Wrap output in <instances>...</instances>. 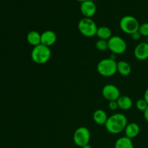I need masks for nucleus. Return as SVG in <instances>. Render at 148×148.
<instances>
[{
	"instance_id": "nucleus-9",
	"label": "nucleus",
	"mask_w": 148,
	"mask_h": 148,
	"mask_svg": "<svg viewBox=\"0 0 148 148\" xmlns=\"http://www.w3.org/2000/svg\"><path fill=\"white\" fill-rule=\"evenodd\" d=\"M96 10V4L92 0H86L83 2H81L80 12L84 17L91 18L92 16L95 15Z\"/></svg>"
},
{
	"instance_id": "nucleus-8",
	"label": "nucleus",
	"mask_w": 148,
	"mask_h": 148,
	"mask_svg": "<svg viewBox=\"0 0 148 148\" xmlns=\"http://www.w3.org/2000/svg\"><path fill=\"white\" fill-rule=\"evenodd\" d=\"M102 95L108 102L117 101L119 98L121 96L119 89L113 84H108L103 88Z\"/></svg>"
},
{
	"instance_id": "nucleus-21",
	"label": "nucleus",
	"mask_w": 148,
	"mask_h": 148,
	"mask_svg": "<svg viewBox=\"0 0 148 148\" xmlns=\"http://www.w3.org/2000/svg\"><path fill=\"white\" fill-rule=\"evenodd\" d=\"M139 32L142 35V36L148 37V23H145L140 25Z\"/></svg>"
},
{
	"instance_id": "nucleus-13",
	"label": "nucleus",
	"mask_w": 148,
	"mask_h": 148,
	"mask_svg": "<svg viewBox=\"0 0 148 148\" xmlns=\"http://www.w3.org/2000/svg\"><path fill=\"white\" fill-rule=\"evenodd\" d=\"M94 121L98 125H105L108 120V116L106 112L102 109H97L92 115Z\"/></svg>"
},
{
	"instance_id": "nucleus-22",
	"label": "nucleus",
	"mask_w": 148,
	"mask_h": 148,
	"mask_svg": "<svg viewBox=\"0 0 148 148\" xmlns=\"http://www.w3.org/2000/svg\"><path fill=\"white\" fill-rule=\"evenodd\" d=\"M108 107H109V108L111 111H116V110H117V108H119L117 101H110L109 103H108Z\"/></svg>"
},
{
	"instance_id": "nucleus-3",
	"label": "nucleus",
	"mask_w": 148,
	"mask_h": 148,
	"mask_svg": "<svg viewBox=\"0 0 148 148\" xmlns=\"http://www.w3.org/2000/svg\"><path fill=\"white\" fill-rule=\"evenodd\" d=\"M97 71L103 77H112L117 72V62L110 58L103 59L98 62Z\"/></svg>"
},
{
	"instance_id": "nucleus-10",
	"label": "nucleus",
	"mask_w": 148,
	"mask_h": 148,
	"mask_svg": "<svg viewBox=\"0 0 148 148\" xmlns=\"http://www.w3.org/2000/svg\"><path fill=\"white\" fill-rule=\"evenodd\" d=\"M57 36L52 30H46L40 34V44L50 48L56 43Z\"/></svg>"
},
{
	"instance_id": "nucleus-25",
	"label": "nucleus",
	"mask_w": 148,
	"mask_h": 148,
	"mask_svg": "<svg viewBox=\"0 0 148 148\" xmlns=\"http://www.w3.org/2000/svg\"><path fill=\"white\" fill-rule=\"evenodd\" d=\"M144 98L145 100L146 101V102L148 103V88H147V90H145V92L144 93Z\"/></svg>"
},
{
	"instance_id": "nucleus-6",
	"label": "nucleus",
	"mask_w": 148,
	"mask_h": 148,
	"mask_svg": "<svg viewBox=\"0 0 148 148\" xmlns=\"http://www.w3.org/2000/svg\"><path fill=\"white\" fill-rule=\"evenodd\" d=\"M90 140V130L85 127H80L77 129L73 134V141L78 147H83L89 144Z\"/></svg>"
},
{
	"instance_id": "nucleus-5",
	"label": "nucleus",
	"mask_w": 148,
	"mask_h": 148,
	"mask_svg": "<svg viewBox=\"0 0 148 148\" xmlns=\"http://www.w3.org/2000/svg\"><path fill=\"white\" fill-rule=\"evenodd\" d=\"M140 23L135 17L132 15L124 16L120 20L119 27L124 33L132 35L135 32L139 31Z\"/></svg>"
},
{
	"instance_id": "nucleus-24",
	"label": "nucleus",
	"mask_w": 148,
	"mask_h": 148,
	"mask_svg": "<svg viewBox=\"0 0 148 148\" xmlns=\"http://www.w3.org/2000/svg\"><path fill=\"white\" fill-rule=\"evenodd\" d=\"M144 118L146 120V121L148 123V107L147 108V109L144 111Z\"/></svg>"
},
{
	"instance_id": "nucleus-7",
	"label": "nucleus",
	"mask_w": 148,
	"mask_h": 148,
	"mask_svg": "<svg viewBox=\"0 0 148 148\" xmlns=\"http://www.w3.org/2000/svg\"><path fill=\"white\" fill-rule=\"evenodd\" d=\"M108 49L114 54H122L127 51V42L120 36H112L108 40Z\"/></svg>"
},
{
	"instance_id": "nucleus-18",
	"label": "nucleus",
	"mask_w": 148,
	"mask_h": 148,
	"mask_svg": "<svg viewBox=\"0 0 148 148\" xmlns=\"http://www.w3.org/2000/svg\"><path fill=\"white\" fill-rule=\"evenodd\" d=\"M114 148H134L132 141L127 137H121L116 141Z\"/></svg>"
},
{
	"instance_id": "nucleus-15",
	"label": "nucleus",
	"mask_w": 148,
	"mask_h": 148,
	"mask_svg": "<svg viewBox=\"0 0 148 148\" xmlns=\"http://www.w3.org/2000/svg\"><path fill=\"white\" fill-rule=\"evenodd\" d=\"M132 72L131 65L126 61H119L117 62V72L122 76H128Z\"/></svg>"
},
{
	"instance_id": "nucleus-12",
	"label": "nucleus",
	"mask_w": 148,
	"mask_h": 148,
	"mask_svg": "<svg viewBox=\"0 0 148 148\" xmlns=\"http://www.w3.org/2000/svg\"><path fill=\"white\" fill-rule=\"evenodd\" d=\"M140 126L137 124V123L132 122L130 124H127V127H126L125 130H124V132H125V136L128 138L132 140L133 138H135L136 137L138 136L140 134Z\"/></svg>"
},
{
	"instance_id": "nucleus-4",
	"label": "nucleus",
	"mask_w": 148,
	"mask_h": 148,
	"mask_svg": "<svg viewBox=\"0 0 148 148\" xmlns=\"http://www.w3.org/2000/svg\"><path fill=\"white\" fill-rule=\"evenodd\" d=\"M77 27L79 33L85 37L91 38L96 36L98 26L92 18H82L78 23Z\"/></svg>"
},
{
	"instance_id": "nucleus-14",
	"label": "nucleus",
	"mask_w": 148,
	"mask_h": 148,
	"mask_svg": "<svg viewBox=\"0 0 148 148\" xmlns=\"http://www.w3.org/2000/svg\"><path fill=\"white\" fill-rule=\"evenodd\" d=\"M119 108L124 111L130 110L133 106V101L130 97L127 95H121L117 100Z\"/></svg>"
},
{
	"instance_id": "nucleus-20",
	"label": "nucleus",
	"mask_w": 148,
	"mask_h": 148,
	"mask_svg": "<svg viewBox=\"0 0 148 148\" xmlns=\"http://www.w3.org/2000/svg\"><path fill=\"white\" fill-rule=\"evenodd\" d=\"M136 108L140 111H143L144 112L147 108L148 107V103L146 102L144 98H141V99H139L138 101H137L135 103Z\"/></svg>"
},
{
	"instance_id": "nucleus-16",
	"label": "nucleus",
	"mask_w": 148,
	"mask_h": 148,
	"mask_svg": "<svg viewBox=\"0 0 148 148\" xmlns=\"http://www.w3.org/2000/svg\"><path fill=\"white\" fill-rule=\"evenodd\" d=\"M96 36L101 40H108L112 37V31L107 26H101L98 27Z\"/></svg>"
},
{
	"instance_id": "nucleus-27",
	"label": "nucleus",
	"mask_w": 148,
	"mask_h": 148,
	"mask_svg": "<svg viewBox=\"0 0 148 148\" xmlns=\"http://www.w3.org/2000/svg\"><path fill=\"white\" fill-rule=\"evenodd\" d=\"M77 1H79V2H83V1H86V0H77Z\"/></svg>"
},
{
	"instance_id": "nucleus-2",
	"label": "nucleus",
	"mask_w": 148,
	"mask_h": 148,
	"mask_svg": "<svg viewBox=\"0 0 148 148\" xmlns=\"http://www.w3.org/2000/svg\"><path fill=\"white\" fill-rule=\"evenodd\" d=\"M30 56L34 63L37 64H44L50 59L51 51L49 47L40 44L33 47Z\"/></svg>"
},
{
	"instance_id": "nucleus-17",
	"label": "nucleus",
	"mask_w": 148,
	"mask_h": 148,
	"mask_svg": "<svg viewBox=\"0 0 148 148\" xmlns=\"http://www.w3.org/2000/svg\"><path fill=\"white\" fill-rule=\"evenodd\" d=\"M27 41L33 47L40 44V34L38 31L32 30L27 35Z\"/></svg>"
},
{
	"instance_id": "nucleus-1",
	"label": "nucleus",
	"mask_w": 148,
	"mask_h": 148,
	"mask_svg": "<svg viewBox=\"0 0 148 148\" xmlns=\"http://www.w3.org/2000/svg\"><path fill=\"white\" fill-rule=\"evenodd\" d=\"M127 124V116L121 113H117L108 117L105 124V127L108 132L112 134H118L124 131Z\"/></svg>"
},
{
	"instance_id": "nucleus-19",
	"label": "nucleus",
	"mask_w": 148,
	"mask_h": 148,
	"mask_svg": "<svg viewBox=\"0 0 148 148\" xmlns=\"http://www.w3.org/2000/svg\"><path fill=\"white\" fill-rule=\"evenodd\" d=\"M95 48H96L98 51H105L107 49H108V40L99 39V40H98V41H96V43H95Z\"/></svg>"
},
{
	"instance_id": "nucleus-23",
	"label": "nucleus",
	"mask_w": 148,
	"mask_h": 148,
	"mask_svg": "<svg viewBox=\"0 0 148 148\" xmlns=\"http://www.w3.org/2000/svg\"><path fill=\"white\" fill-rule=\"evenodd\" d=\"M131 36H132V38L133 40H135V41H137V40H139L140 38H141L142 35L140 34V32L137 31V32H135V33H132V34L131 35Z\"/></svg>"
},
{
	"instance_id": "nucleus-26",
	"label": "nucleus",
	"mask_w": 148,
	"mask_h": 148,
	"mask_svg": "<svg viewBox=\"0 0 148 148\" xmlns=\"http://www.w3.org/2000/svg\"><path fill=\"white\" fill-rule=\"evenodd\" d=\"M81 148H92V147H91V146L88 144V145H86L83 146V147H82Z\"/></svg>"
},
{
	"instance_id": "nucleus-11",
	"label": "nucleus",
	"mask_w": 148,
	"mask_h": 148,
	"mask_svg": "<svg viewBox=\"0 0 148 148\" xmlns=\"http://www.w3.org/2000/svg\"><path fill=\"white\" fill-rule=\"evenodd\" d=\"M134 56L137 59L144 61L148 59V43L142 42L135 47L134 51Z\"/></svg>"
}]
</instances>
